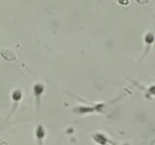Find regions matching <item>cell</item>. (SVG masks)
I'll return each mask as SVG.
<instances>
[{"label": "cell", "mask_w": 155, "mask_h": 145, "mask_svg": "<svg viewBox=\"0 0 155 145\" xmlns=\"http://www.w3.org/2000/svg\"><path fill=\"white\" fill-rule=\"evenodd\" d=\"M44 90H45V87L42 83H36L33 87V93L36 98L37 105H40V99H41V96L44 93Z\"/></svg>", "instance_id": "obj_1"}, {"label": "cell", "mask_w": 155, "mask_h": 145, "mask_svg": "<svg viewBox=\"0 0 155 145\" xmlns=\"http://www.w3.org/2000/svg\"><path fill=\"white\" fill-rule=\"evenodd\" d=\"M36 138L37 140H38L39 145H43V140L45 138V136H46V131H45L44 127L42 125H39L36 129Z\"/></svg>", "instance_id": "obj_2"}, {"label": "cell", "mask_w": 155, "mask_h": 145, "mask_svg": "<svg viewBox=\"0 0 155 145\" xmlns=\"http://www.w3.org/2000/svg\"><path fill=\"white\" fill-rule=\"evenodd\" d=\"M12 99H13V102H14V109H13V110H14L15 107H18L20 101L22 99V91L20 90V89H16V90H14L12 93Z\"/></svg>", "instance_id": "obj_3"}, {"label": "cell", "mask_w": 155, "mask_h": 145, "mask_svg": "<svg viewBox=\"0 0 155 145\" xmlns=\"http://www.w3.org/2000/svg\"><path fill=\"white\" fill-rule=\"evenodd\" d=\"M1 55L6 61H15V60L17 59L16 54L11 51V49H3V51H1Z\"/></svg>", "instance_id": "obj_4"}, {"label": "cell", "mask_w": 155, "mask_h": 145, "mask_svg": "<svg viewBox=\"0 0 155 145\" xmlns=\"http://www.w3.org/2000/svg\"><path fill=\"white\" fill-rule=\"evenodd\" d=\"M93 138H94L96 143H98L99 145H106L108 142V138L102 134H95Z\"/></svg>", "instance_id": "obj_5"}, {"label": "cell", "mask_w": 155, "mask_h": 145, "mask_svg": "<svg viewBox=\"0 0 155 145\" xmlns=\"http://www.w3.org/2000/svg\"><path fill=\"white\" fill-rule=\"evenodd\" d=\"M101 105H98V107H80L79 109H75V111H77V113H89V112H93L95 110H99L98 109L100 107Z\"/></svg>", "instance_id": "obj_6"}, {"label": "cell", "mask_w": 155, "mask_h": 145, "mask_svg": "<svg viewBox=\"0 0 155 145\" xmlns=\"http://www.w3.org/2000/svg\"><path fill=\"white\" fill-rule=\"evenodd\" d=\"M154 41V36L152 33H148L145 37V42L148 45H152V43H153Z\"/></svg>", "instance_id": "obj_7"}, {"label": "cell", "mask_w": 155, "mask_h": 145, "mask_svg": "<svg viewBox=\"0 0 155 145\" xmlns=\"http://www.w3.org/2000/svg\"><path fill=\"white\" fill-rule=\"evenodd\" d=\"M124 145H128V144H124Z\"/></svg>", "instance_id": "obj_8"}]
</instances>
